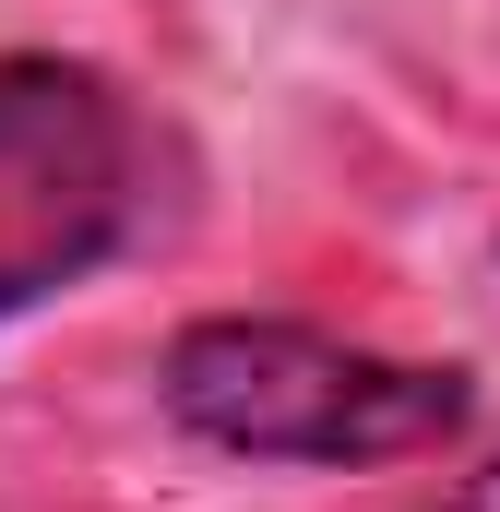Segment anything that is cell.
Masks as SVG:
<instances>
[{
	"instance_id": "1",
	"label": "cell",
	"mask_w": 500,
	"mask_h": 512,
	"mask_svg": "<svg viewBox=\"0 0 500 512\" xmlns=\"http://www.w3.org/2000/svg\"><path fill=\"white\" fill-rule=\"evenodd\" d=\"M155 405L239 465H417L441 441H465L477 382L429 370V358H381L322 322H274V310H215L167 346Z\"/></svg>"
},
{
	"instance_id": "2",
	"label": "cell",
	"mask_w": 500,
	"mask_h": 512,
	"mask_svg": "<svg viewBox=\"0 0 500 512\" xmlns=\"http://www.w3.org/2000/svg\"><path fill=\"white\" fill-rule=\"evenodd\" d=\"M167 203V131L143 120L120 72L12 48L0 60V322L96 286L155 239Z\"/></svg>"
},
{
	"instance_id": "3",
	"label": "cell",
	"mask_w": 500,
	"mask_h": 512,
	"mask_svg": "<svg viewBox=\"0 0 500 512\" xmlns=\"http://www.w3.org/2000/svg\"><path fill=\"white\" fill-rule=\"evenodd\" d=\"M453 512H500V465H477V477L453 489Z\"/></svg>"
}]
</instances>
